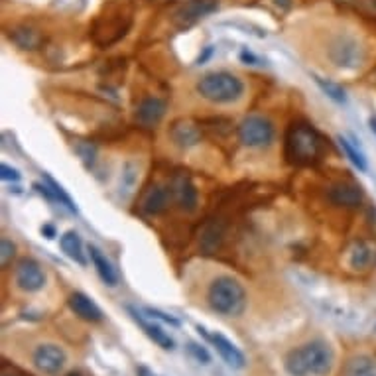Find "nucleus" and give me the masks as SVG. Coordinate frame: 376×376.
Returning a JSON list of instances; mask_svg holds the SVG:
<instances>
[{
	"label": "nucleus",
	"instance_id": "9",
	"mask_svg": "<svg viewBox=\"0 0 376 376\" xmlns=\"http://www.w3.org/2000/svg\"><path fill=\"white\" fill-rule=\"evenodd\" d=\"M197 331L201 333L203 337L207 339V341L217 349V353L221 355V359L227 363L231 368H243L246 365L245 355H243V350L235 347L233 343L228 341L225 335H221V333H209L207 329H203L201 325H197Z\"/></svg>",
	"mask_w": 376,
	"mask_h": 376
},
{
	"label": "nucleus",
	"instance_id": "24",
	"mask_svg": "<svg viewBox=\"0 0 376 376\" xmlns=\"http://www.w3.org/2000/svg\"><path fill=\"white\" fill-rule=\"evenodd\" d=\"M44 177H45V182H48V185H50V187L53 189V193H55V197H57V203H60V205H65V207H67V209H70L71 213H77V207H75V203H73V199H71L70 195L65 193V189H63L62 185L57 184V182H55L53 177H50L48 174H45Z\"/></svg>",
	"mask_w": 376,
	"mask_h": 376
},
{
	"label": "nucleus",
	"instance_id": "34",
	"mask_svg": "<svg viewBox=\"0 0 376 376\" xmlns=\"http://www.w3.org/2000/svg\"><path fill=\"white\" fill-rule=\"evenodd\" d=\"M276 2V6H280V9H289L292 6V0H274Z\"/></svg>",
	"mask_w": 376,
	"mask_h": 376
},
{
	"label": "nucleus",
	"instance_id": "31",
	"mask_svg": "<svg viewBox=\"0 0 376 376\" xmlns=\"http://www.w3.org/2000/svg\"><path fill=\"white\" fill-rule=\"evenodd\" d=\"M240 60H243V62H246V63L250 62V65H258V63H260V60H258V57H254L253 53L246 52V50L240 53Z\"/></svg>",
	"mask_w": 376,
	"mask_h": 376
},
{
	"label": "nucleus",
	"instance_id": "14",
	"mask_svg": "<svg viewBox=\"0 0 376 376\" xmlns=\"http://www.w3.org/2000/svg\"><path fill=\"white\" fill-rule=\"evenodd\" d=\"M126 309H128V314L132 315V319H134L136 324L140 325L142 331L146 333V335H148L150 339H152V341L156 343L157 347H162V349H166V350H172V349H174V347H175L174 339H172V337H170V335H167V333L164 331V329H162L160 325L148 324V321L144 319V315H142L140 311L136 309V307L128 306V307H126Z\"/></svg>",
	"mask_w": 376,
	"mask_h": 376
},
{
	"label": "nucleus",
	"instance_id": "25",
	"mask_svg": "<svg viewBox=\"0 0 376 376\" xmlns=\"http://www.w3.org/2000/svg\"><path fill=\"white\" fill-rule=\"evenodd\" d=\"M339 144H341V148L345 150V154H347V157H349L350 162L359 167L360 172H367V160H365V156H363L360 152H357V148H355L347 138H343V136L339 138Z\"/></svg>",
	"mask_w": 376,
	"mask_h": 376
},
{
	"label": "nucleus",
	"instance_id": "15",
	"mask_svg": "<svg viewBox=\"0 0 376 376\" xmlns=\"http://www.w3.org/2000/svg\"><path fill=\"white\" fill-rule=\"evenodd\" d=\"M166 114V101L157 99V96H148L144 99L138 109H136V118L144 126H156Z\"/></svg>",
	"mask_w": 376,
	"mask_h": 376
},
{
	"label": "nucleus",
	"instance_id": "11",
	"mask_svg": "<svg viewBox=\"0 0 376 376\" xmlns=\"http://www.w3.org/2000/svg\"><path fill=\"white\" fill-rule=\"evenodd\" d=\"M172 197H174V195H172V189H167L164 185L157 184L152 185L148 192L144 193V197H142V213H144V215H150V217L164 213V211L167 209Z\"/></svg>",
	"mask_w": 376,
	"mask_h": 376
},
{
	"label": "nucleus",
	"instance_id": "23",
	"mask_svg": "<svg viewBox=\"0 0 376 376\" xmlns=\"http://www.w3.org/2000/svg\"><path fill=\"white\" fill-rule=\"evenodd\" d=\"M221 240H223V228L217 227V225H211L203 235L201 245L207 253H215L221 246Z\"/></svg>",
	"mask_w": 376,
	"mask_h": 376
},
{
	"label": "nucleus",
	"instance_id": "33",
	"mask_svg": "<svg viewBox=\"0 0 376 376\" xmlns=\"http://www.w3.org/2000/svg\"><path fill=\"white\" fill-rule=\"evenodd\" d=\"M42 233L45 235V238H53V236H55V228H53L52 225H44V227H42Z\"/></svg>",
	"mask_w": 376,
	"mask_h": 376
},
{
	"label": "nucleus",
	"instance_id": "6",
	"mask_svg": "<svg viewBox=\"0 0 376 376\" xmlns=\"http://www.w3.org/2000/svg\"><path fill=\"white\" fill-rule=\"evenodd\" d=\"M329 57L337 67H345V70H355L360 63L365 62V50L357 38L349 34H343L335 38L329 48Z\"/></svg>",
	"mask_w": 376,
	"mask_h": 376
},
{
	"label": "nucleus",
	"instance_id": "20",
	"mask_svg": "<svg viewBox=\"0 0 376 376\" xmlns=\"http://www.w3.org/2000/svg\"><path fill=\"white\" fill-rule=\"evenodd\" d=\"M60 246H62L63 254L71 258L73 262L85 266L87 264V258H85V253H83V243H81V236L75 233V231H67L65 235L60 238Z\"/></svg>",
	"mask_w": 376,
	"mask_h": 376
},
{
	"label": "nucleus",
	"instance_id": "30",
	"mask_svg": "<svg viewBox=\"0 0 376 376\" xmlns=\"http://www.w3.org/2000/svg\"><path fill=\"white\" fill-rule=\"evenodd\" d=\"M0 376H32V375H28V372L20 370V368L10 367V365H6V363H2V375Z\"/></svg>",
	"mask_w": 376,
	"mask_h": 376
},
{
	"label": "nucleus",
	"instance_id": "36",
	"mask_svg": "<svg viewBox=\"0 0 376 376\" xmlns=\"http://www.w3.org/2000/svg\"><path fill=\"white\" fill-rule=\"evenodd\" d=\"M370 128H372V132H375V134H376V118H375V116L370 118Z\"/></svg>",
	"mask_w": 376,
	"mask_h": 376
},
{
	"label": "nucleus",
	"instance_id": "2",
	"mask_svg": "<svg viewBox=\"0 0 376 376\" xmlns=\"http://www.w3.org/2000/svg\"><path fill=\"white\" fill-rule=\"evenodd\" d=\"M321 136L309 124H294L286 134V157L294 166H309L321 157Z\"/></svg>",
	"mask_w": 376,
	"mask_h": 376
},
{
	"label": "nucleus",
	"instance_id": "17",
	"mask_svg": "<svg viewBox=\"0 0 376 376\" xmlns=\"http://www.w3.org/2000/svg\"><path fill=\"white\" fill-rule=\"evenodd\" d=\"M376 262V245L370 240H359L353 246L349 256L350 268L355 270H367Z\"/></svg>",
	"mask_w": 376,
	"mask_h": 376
},
{
	"label": "nucleus",
	"instance_id": "21",
	"mask_svg": "<svg viewBox=\"0 0 376 376\" xmlns=\"http://www.w3.org/2000/svg\"><path fill=\"white\" fill-rule=\"evenodd\" d=\"M345 376H376V359L368 355H357L345 365Z\"/></svg>",
	"mask_w": 376,
	"mask_h": 376
},
{
	"label": "nucleus",
	"instance_id": "32",
	"mask_svg": "<svg viewBox=\"0 0 376 376\" xmlns=\"http://www.w3.org/2000/svg\"><path fill=\"white\" fill-rule=\"evenodd\" d=\"M136 376H157L154 370H150L148 367H138L136 368Z\"/></svg>",
	"mask_w": 376,
	"mask_h": 376
},
{
	"label": "nucleus",
	"instance_id": "13",
	"mask_svg": "<svg viewBox=\"0 0 376 376\" xmlns=\"http://www.w3.org/2000/svg\"><path fill=\"white\" fill-rule=\"evenodd\" d=\"M70 307L73 314L81 317L83 321H91V324H96V321H101L103 319V311H101V307L96 306L93 299L85 296V294H81V292H75V294H71L70 296Z\"/></svg>",
	"mask_w": 376,
	"mask_h": 376
},
{
	"label": "nucleus",
	"instance_id": "5",
	"mask_svg": "<svg viewBox=\"0 0 376 376\" xmlns=\"http://www.w3.org/2000/svg\"><path fill=\"white\" fill-rule=\"evenodd\" d=\"M274 124L264 116H246L238 126V138L248 148H266L274 140Z\"/></svg>",
	"mask_w": 376,
	"mask_h": 376
},
{
	"label": "nucleus",
	"instance_id": "3",
	"mask_svg": "<svg viewBox=\"0 0 376 376\" xmlns=\"http://www.w3.org/2000/svg\"><path fill=\"white\" fill-rule=\"evenodd\" d=\"M207 302L213 311L227 317H236L245 311L246 292L243 284L233 276H219L211 282Z\"/></svg>",
	"mask_w": 376,
	"mask_h": 376
},
{
	"label": "nucleus",
	"instance_id": "10",
	"mask_svg": "<svg viewBox=\"0 0 376 376\" xmlns=\"http://www.w3.org/2000/svg\"><path fill=\"white\" fill-rule=\"evenodd\" d=\"M170 189H172V195H174L175 203L179 205V209L187 211V213H193L197 209V189L192 184L189 175L184 172L175 174Z\"/></svg>",
	"mask_w": 376,
	"mask_h": 376
},
{
	"label": "nucleus",
	"instance_id": "29",
	"mask_svg": "<svg viewBox=\"0 0 376 376\" xmlns=\"http://www.w3.org/2000/svg\"><path fill=\"white\" fill-rule=\"evenodd\" d=\"M0 175H2V179H4V182H18V179H20L18 170L10 167L9 164H2V166H0Z\"/></svg>",
	"mask_w": 376,
	"mask_h": 376
},
{
	"label": "nucleus",
	"instance_id": "4",
	"mask_svg": "<svg viewBox=\"0 0 376 376\" xmlns=\"http://www.w3.org/2000/svg\"><path fill=\"white\" fill-rule=\"evenodd\" d=\"M245 91V83L228 71H215L207 73L197 81V93L215 105L233 103Z\"/></svg>",
	"mask_w": 376,
	"mask_h": 376
},
{
	"label": "nucleus",
	"instance_id": "27",
	"mask_svg": "<svg viewBox=\"0 0 376 376\" xmlns=\"http://www.w3.org/2000/svg\"><path fill=\"white\" fill-rule=\"evenodd\" d=\"M187 353L192 355L193 359L197 360V363H201V365H209L211 355L209 350L201 347V345H197V343H187Z\"/></svg>",
	"mask_w": 376,
	"mask_h": 376
},
{
	"label": "nucleus",
	"instance_id": "7",
	"mask_svg": "<svg viewBox=\"0 0 376 376\" xmlns=\"http://www.w3.org/2000/svg\"><path fill=\"white\" fill-rule=\"evenodd\" d=\"M16 286L22 292L34 294L45 286V272L32 258H22L16 266Z\"/></svg>",
	"mask_w": 376,
	"mask_h": 376
},
{
	"label": "nucleus",
	"instance_id": "1",
	"mask_svg": "<svg viewBox=\"0 0 376 376\" xmlns=\"http://www.w3.org/2000/svg\"><path fill=\"white\" fill-rule=\"evenodd\" d=\"M333 360L331 347L321 339H315L289 350L284 367L289 376H327L331 372Z\"/></svg>",
	"mask_w": 376,
	"mask_h": 376
},
{
	"label": "nucleus",
	"instance_id": "12",
	"mask_svg": "<svg viewBox=\"0 0 376 376\" xmlns=\"http://www.w3.org/2000/svg\"><path fill=\"white\" fill-rule=\"evenodd\" d=\"M327 197L337 207H359L363 203V189L355 184H335Z\"/></svg>",
	"mask_w": 376,
	"mask_h": 376
},
{
	"label": "nucleus",
	"instance_id": "37",
	"mask_svg": "<svg viewBox=\"0 0 376 376\" xmlns=\"http://www.w3.org/2000/svg\"><path fill=\"white\" fill-rule=\"evenodd\" d=\"M67 376H85V375H81V372H71V375H67Z\"/></svg>",
	"mask_w": 376,
	"mask_h": 376
},
{
	"label": "nucleus",
	"instance_id": "8",
	"mask_svg": "<svg viewBox=\"0 0 376 376\" xmlns=\"http://www.w3.org/2000/svg\"><path fill=\"white\" fill-rule=\"evenodd\" d=\"M34 360L35 368L44 375H57L63 367H65V360H67V355L62 347L53 345V343H45V345H40L38 349L34 350Z\"/></svg>",
	"mask_w": 376,
	"mask_h": 376
},
{
	"label": "nucleus",
	"instance_id": "22",
	"mask_svg": "<svg viewBox=\"0 0 376 376\" xmlns=\"http://www.w3.org/2000/svg\"><path fill=\"white\" fill-rule=\"evenodd\" d=\"M315 83L319 85V89H321L325 95L331 99V101L339 103V105L347 103V95H345L343 87H339L337 83H333V81H327V79H321V77H315Z\"/></svg>",
	"mask_w": 376,
	"mask_h": 376
},
{
	"label": "nucleus",
	"instance_id": "26",
	"mask_svg": "<svg viewBox=\"0 0 376 376\" xmlns=\"http://www.w3.org/2000/svg\"><path fill=\"white\" fill-rule=\"evenodd\" d=\"M14 254H16V245L12 240H9V238H2V243H0V262H2V268H6L12 262Z\"/></svg>",
	"mask_w": 376,
	"mask_h": 376
},
{
	"label": "nucleus",
	"instance_id": "16",
	"mask_svg": "<svg viewBox=\"0 0 376 376\" xmlns=\"http://www.w3.org/2000/svg\"><path fill=\"white\" fill-rule=\"evenodd\" d=\"M172 140L179 146V148H192L195 144L201 142V131L197 124H193L192 121H177L170 131Z\"/></svg>",
	"mask_w": 376,
	"mask_h": 376
},
{
	"label": "nucleus",
	"instance_id": "19",
	"mask_svg": "<svg viewBox=\"0 0 376 376\" xmlns=\"http://www.w3.org/2000/svg\"><path fill=\"white\" fill-rule=\"evenodd\" d=\"M89 254H91V260H93V266H95L99 278L105 282L106 286L114 288L118 284V274L113 268V264L106 260V256L96 246H89Z\"/></svg>",
	"mask_w": 376,
	"mask_h": 376
},
{
	"label": "nucleus",
	"instance_id": "28",
	"mask_svg": "<svg viewBox=\"0 0 376 376\" xmlns=\"http://www.w3.org/2000/svg\"><path fill=\"white\" fill-rule=\"evenodd\" d=\"M144 311H146V314H148L152 319L156 317V319H162L164 324L179 325V319H175V317H172V315H167V314H164V311H160V309H154V307H146Z\"/></svg>",
	"mask_w": 376,
	"mask_h": 376
},
{
	"label": "nucleus",
	"instance_id": "35",
	"mask_svg": "<svg viewBox=\"0 0 376 376\" xmlns=\"http://www.w3.org/2000/svg\"><path fill=\"white\" fill-rule=\"evenodd\" d=\"M367 2H368V6H370V12L376 14V0H367Z\"/></svg>",
	"mask_w": 376,
	"mask_h": 376
},
{
	"label": "nucleus",
	"instance_id": "18",
	"mask_svg": "<svg viewBox=\"0 0 376 376\" xmlns=\"http://www.w3.org/2000/svg\"><path fill=\"white\" fill-rule=\"evenodd\" d=\"M217 6H219L217 0H192V2L177 14V20H182L185 26H189L195 20H199V18L215 12Z\"/></svg>",
	"mask_w": 376,
	"mask_h": 376
}]
</instances>
